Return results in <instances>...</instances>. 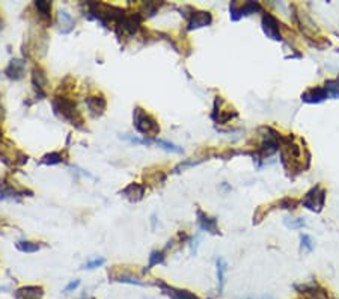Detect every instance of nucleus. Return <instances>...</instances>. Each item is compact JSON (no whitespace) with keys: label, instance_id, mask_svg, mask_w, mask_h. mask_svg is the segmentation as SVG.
<instances>
[{"label":"nucleus","instance_id":"f257e3e1","mask_svg":"<svg viewBox=\"0 0 339 299\" xmlns=\"http://www.w3.org/2000/svg\"><path fill=\"white\" fill-rule=\"evenodd\" d=\"M53 109L54 113L57 116H60L65 121H68L70 124L76 126V127H82L83 123V118L76 106V103L67 97H56L53 100Z\"/></svg>","mask_w":339,"mask_h":299},{"label":"nucleus","instance_id":"f03ea898","mask_svg":"<svg viewBox=\"0 0 339 299\" xmlns=\"http://www.w3.org/2000/svg\"><path fill=\"white\" fill-rule=\"evenodd\" d=\"M133 124H134L136 130L139 133H142L143 136L156 138L160 133V124L157 123V119L139 106L134 107V112H133Z\"/></svg>","mask_w":339,"mask_h":299},{"label":"nucleus","instance_id":"7ed1b4c3","mask_svg":"<svg viewBox=\"0 0 339 299\" xmlns=\"http://www.w3.org/2000/svg\"><path fill=\"white\" fill-rule=\"evenodd\" d=\"M301 204L307 210L320 213L326 204V189L321 185H315L312 189L306 192L304 198L301 199Z\"/></svg>","mask_w":339,"mask_h":299},{"label":"nucleus","instance_id":"20e7f679","mask_svg":"<svg viewBox=\"0 0 339 299\" xmlns=\"http://www.w3.org/2000/svg\"><path fill=\"white\" fill-rule=\"evenodd\" d=\"M262 11V6L258 2H246V3H238V2H232L229 5V12H231V20L232 21H238L243 17L252 15L255 12Z\"/></svg>","mask_w":339,"mask_h":299},{"label":"nucleus","instance_id":"39448f33","mask_svg":"<svg viewBox=\"0 0 339 299\" xmlns=\"http://www.w3.org/2000/svg\"><path fill=\"white\" fill-rule=\"evenodd\" d=\"M261 24H262V31H264V34H265L268 38H271L273 41H282V40H284V37H282V34H281V23H279V20H277L273 14L265 12V14L262 15Z\"/></svg>","mask_w":339,"mask_h":299},{"label":"nucleus","instance_id":"423d86ee","mask_svg":"<svg viewBox=\"0 0 339 299\" xmlns=\"http://www.w3.org/2000/svg\"><path fill=\"white\" fill-rule=\"evenodd\" d=\"M211 23H212V15L208 11H195V9H192V14L187 15V31L201 29V27L210 26Z\"/></svg>","mask_w":339,"mask_h":299},{"label":"nucleus","instance_id":"0eeeda50","mask_svg":"<svg viewBox=\"0 0 339 299\" xmlns=\"http://www.w3.org/2000/svg\"><path fill=\"white\" fill-rule=\"evenodd\" d=\"M330 99L327 89L324 86H314V88H309L307 91H304L301 94V101L304 103H309V104H318V103H323L324 100Z\"/></svg>","mask_w":339,"mask_h":299},{"label":"nucleus","instance_id":"6e6552de","mask_svg":"<svg viewBox=\"0 0 339 299\" xmlns=\"http://www.w3.org/2000/svg\"><path fill=\"white\" fill-rule=\"evenodd\" d=\"M157 286H160V289L163 290L165 295H168L170 299H199L195 293L189 292V290H182V289H175L163 281H157Z\"/></svg>","mask_w":339,"mask_h":299},{"label":"nucleus","instance_id":"1a4fd4ad","mask_svg":"<svg viewBox=\"0 0 339 299\" xmlns=\"http://www.w3.org/2000/svg\"><path fill=\"white\" fill-rule=\"evenodd\" d=\"M85 103H86L89 112L94 116L103 115L104 110H106V106H107L106 99L103 96H89V97L85 99Z\"/></svg>","mask_w":339,"mask_h":299},{"label":"nucleus","instance_id":"9d476101","mask_svg":"<svg viewBox=\"0 0 339 299\" xmlns=\"http://www.w3.org/2000/svg\"><path fill=\"white\" fill-rule=\"evenodd\" d=\"M198 225L202 231H208L211 234H219V227H217V221L215 218L208 216L207 213H204L201 208H198Z\"/></svg>","mask_w":339,"mask_h":299},{"label":"nucleus","instance_id":"9b49d317","mask_svg":"<svg viewBox=\"0 0 339 299\" xmlns=\"http://www.w3.org/2000/svg\"><path fill=\"white\" fill-rule=\"evenodd\" d=\"M32 83L38 89V93L44 97L45 96V88L48 85V79L45 71L41 67H34L32 70Z\"/></svg>","mask_w":339,"mask_h":299},{"label":"nucleus","instance_id":"f8f14e48","mask_svg":"<svg viewBox=\"0 0 339 299\" xmlns=\"http://www.w3.org/2000/svg\"><path fill=\"white\" fill-rule=\"evenodd\" d=\"M42 287L40 286H26L17 290L15 298L17 299H42Z\"/></svg>","mask_w":339,"mask_h":299},{"label":"nucleus","instance_id":"ddd939ff","mask_svg":"<svg viewBox=\"0 0 339 299\" xmlns=\"http://www.w3.org/2000/svg\"><path fill=\"white\" fill-rule=\"evenodd\" d=\"M57 23L60 26V32H62V34H70L74 29V18L65 9H60L57 12Z\"/></svg>","mask_w":339,"mask_h":299},{"label":"nucleus","instance_id":"4468645a","mask_svg":"<svg viewBox=\"0 0 339 299\" xmlns=\"http://www.w3.org/2000/svg\"><path fill=\"white\" fill-rule=\"evenodd\" d=\"M5 74L12 80H20L24 76V62L20 59H12L5 70Z\"/></svg>","mask_w":339,"mask_h":299},{"label":"nucleus","instance_id":"2eb2a0df","mask_svg":"<svg viewBox=\"0 0 339 299\" xmlns=\"http://www.w3.org/2000/svg\"><path fill=\"white\" fill-rule=\"evenodd\" d=\"M122 195H124L127 199L130 201H140L145 195V186L139 185V183H131L128 185L124 191H122Z\"/></svg>","mask_w":339,"mask_h":299},{"label":"nucleus","instance_id":"dca6fc26","mask_svg":"<svg viewBox=\"0 0 339 299\" xmlns=\"http://www.w3.org/2000/svg\"><path fill=\"white\" fill-rule=\"evenodd\" d=\"M215 266H217L219 292H222L223 287H225V275H226V271H228V266H226V263H225V260L222 257H219L217 260H215Z\"/></svg>","mask_w":339,"mask_h":299},{"label":"nucleus","instance_id":"f3484780","mask_svg":"<svg viewBox=\"0 0 339 299\" xmlns=\"http://www.w3.org/2000/svg\"><path fill=\"white\" fill-rule=\"evenodd\" d=\"M35 8L42 20L50 21V18H51V3L50 2H35Z\"/></svg>","mask_w":339,"mask_h":299},{"label":"nucleus","instance_id":"a211bd4d","mask_svg":"<svg viewBox=\"0 0 339 299\" xmlns=\"http://www.w3.org/2000/svg\"><path fill=\"white\" fill-rule=\"evenodd\" d=\"M17 249L21 251V252H37L41 249V245L37 244V242H29V241H20L15 244Z\"/></svg>","mask_w":339,"mask_h":299},{"label":"nucleus","instance_id":"6ab92c4d","mask_svg":"<svg viewBox=\"0 0 339 299\" xmlns=\"http://www.w3.org/2000/svg\"><path fill=\"white\" fill-rule=\"evenodd\" d=\"M154 144L162 147L163 150H166V151H172V153H178V154H182L184 150L179 147V145H175L169 141H163V139H154Z\"/></svg>","mask_w":339,"mask_h":299},{"label":"nucleus","instance_id":"aec40b11","mask_svg":"<svg viewBox=\"0 0 339 299\" xmlns=\"http://www.w3.org/2000/svg\"><path fill=\"white\" fill-rule=\"evenodd\" d=\"M300 247H301V251H304V252H312V249H314L312 237L309 234H300Z\"/></svg>","mask_w":339,"mask_h":299},{"label":"nucleus","instance_id":"412c9836","mask_svg":"<svg viewBox=\"0 0 339 299\" xmlns=\"http://www.w3.org/2000/svg\"><path fill=\"white\" fill-rule=\"evenodd\" d=\"M324 88L327 89V93L333 99H339V82L338 80H326Z\"/></svg>","mask_w":339,"mask_h":299},{"label":"nucleus","instance_id":"4be33fe9","mask_svg":"<svg viewBox=\"0 0 339 299\" xmlns=\"http://www.w3.org/2000/svg\"><path fill=\"white\" fill-rule=\"evenodd\" d=\"M62 160L64 159H62V154H60V153H50V154H45L41 159L40 163H42V165H57V163H60Z\"/></svg>","mask_w":339,"mask_h":299},{"label":"nucleus","instance_id":"5701e85b","mask_svg":"<svg viewBox=\"0 0 339 299\" xmlns=\"http://www.w3.org/2000/svg\"><path fill=\"white\" fill-rule=\"evenodd\" d=\"M284 224L291 228V230H297V228H303L306 227V221L303 218H285Z\"/></svg>","mask_w":339,"mask_h":299},{"label":"nucleus","instance_id":"b1692460","mask_svg":"<svg viewBox=\"0 0 339 299\" xmlns=\"http://www.w3.org/2000/svg\"><path fill=\"white\" fill-rule=\"evenodd\" d=\"M116 281L119 283H124V284H136V286H145L143 281H140L139 278L133 277V275H128V274H122V275H118L116 277Z\"/></svg>","mask_w":339,"mask_h":299},{"label":"nucleus","instance_id":"393cba45","mask_svg":"<svg viewBox=\"0 0 339 299\" xmlns=\"http://www.w3.org/2000/svg\"><path fill=\"white\" fill-rule=\"evenodd\" d=\"M163 260H165V252L163 251H154V252H151V255H149V264H148L146 269H151L152 266H156L159 263H163Z\"/></svg>","mask_w":339,"mask_h":299},{"label":"nucleus","instance_id":"a878e982","mask_svg":"<svg viewBox=\"0 0 339 299\" xmlns=\"http://www.w3.org/2000/svg\"><path fill=\"white\" fill-rule=\"evenodd\" d=\"M298 205V201H296L294 198H290V197H287V198H282L281 201H279V207L281 208H285V210H294V208Z\"/></svg>","mask_w":339,"mask_h":299},{"label":"nucleus","instance_id":"bb28decb","mask_svg":"<svg viewBox=\"0 0 339 299\" xmlns=\"http://www.w3.org/2000/svg\"><path fill=\"white\" fill-rule=\"evenodd\" d=\"M106 263V258H103V257H100V258H94V260H89V261H86L85 263V266H83V269H97V267H101L103 264Z\"/></svg>","mask_w":339,"mask_h":299},{"label":"nucleus","instance_id":"cd10ccee","mask_svg":"<svg viewBox=\"0 0 339 299\" xmlns=\"http://www.w3.org/2000/svg\"><path fill=\"white\" fill-rule=\"evenodd\" d=\"M80 286V280H74V281H71L67 287H65V293H70V292H73V290H76L77 287Z\"/></svg>","mask_w":339,"mask_h":299},{"label":"nucleus","instance_id":"c85d7f7f","mask_svg":"<svg viewBox=\"0 0 339 299\" xmlns=\"http://www.w3.org/2000/svg\"><path fill=\"white\" fill-rule=\"evenodd\" d=\"M89 299H94V298H89Z\"/></svg>","mask_w":339,"mask_h":299},{"label":"nucleus","instance_id":"c756f323","mask_svg":"<svg viewBox=\"0 0 339 299\" xmlns=\"http://www.w3.org/2000/svg\"><path fill=\"white\" fill-rule=\"evenodd\" d=\"M0 24H2V23H0Z\"/></svg>","mask_w":339,"mask_h":299}]
</instances>
